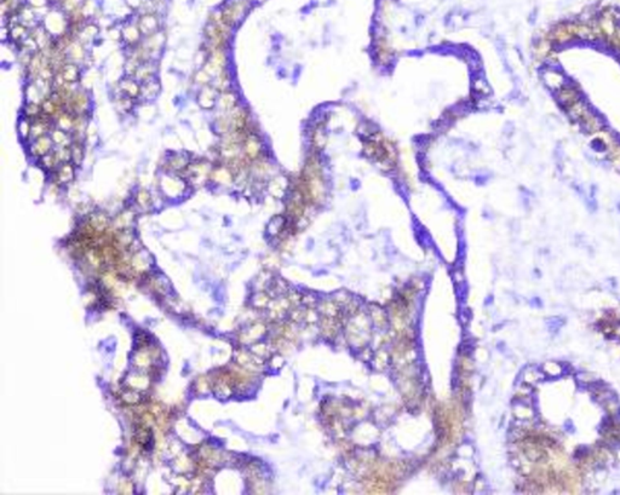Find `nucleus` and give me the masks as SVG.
Returning <instances> with one entry per match:
<instances>
[{"label":"nucleus","instance_id":"obj_17","mask_svg":"<svg viewBox=\"0 0 620 495\" xmlns=\"http://www.w3.org/2000/svg\"><path fill=\"white\" fill-rule=\"evenodd\" d=\"M218 103L223 111L229 113L230 110H233L236 105H238V97H236L235 92H233L232 90L220 92L218 97Z\"/></svg>","mask_w":620,"mask_h":495},{"label":"nucleus","instance_id":"obj_18","mask_svg":"<svg viewBox=\"0 0 620 495\" xmlns=\"http://www.w3.org/2000/svg\"><path fill=\"white\" fill-rule=\"evenodd\" d=\"M30 34L31 33L28 32L27 25L18 23L15 24L10 30V32H9V39H11L12 43H15L16 45L20 46L21 44L30 37Z\"/></svg>","mask_w":620,"mask_h":495},{"label":"nucleus","instance_id":"obj_12","mask_svg":"<svg viewBox=\"0 0 620 495\" xmlns=\"http://www.w3.org/2000/svg\"><path fill=\"white\" fill-rule=\"evenodd\" d=\"M119 91L121 95H125L127 97L136 100L140 96V85L132 76H127V78H124L119 82Z\"/></svg>","mask_w":620,"mask_h":495},{"label":"nucleus","instance_id":"obj_22","mask_svg":"<svg viewBox=\"0 0 620 495\" xmlns=\"http://www.w3.org/2000/svg\"><path fill=\"white\" fill-rule=\"evenodd\" d=\"M140 33L146 34V37H149V35H153L156 33V30H158V22H156L155 17H153V16L147 15L143 16L142 18H140L139 24H138Z\"/></svg>","mask_w":620,"mask_h":495},{"label":"nucleus","instance_id":"obj_14","mask_svg":"<svg viewBox=\"0 0 620 495\" xmlns=\"http://www.w3.org/2000/svg\"><path fill=\"white\" fill-rule=\"evenodd\" d=\"M31 37L33 38V40L37 43V45H38V47H39L40 51L49 49L50 45L52 44V41H53L52 38H51V34L46 30H44L43 27L34 28V30L32 31Z\"/></svg>","mask_w":620,"mask_h":495},{"label":"nucleus","instance_id":"obj_16","mask_svg":"<svg viewBox=\"0 0 620 495\" xmlns=\"http://www.w3.org/2000/svg\"><path fill=\"white\" fill-rule=\"evenodd\" d=\"M154 74H155V66L148 61V62L142 63V65L138 67V69L136 70V74L133 78H135L137 81L142 82L143 84V82L153 80V76H154Z\"/></svg>","mask_w":620,"mask_h":495},{"label":"nucleus","instance_id":"obj_9","mask_svg":"<svg viewBox=\"0 0 620 495\" xmlns=\"http://www.w3.org/2000/svg\"><path fill=\"white\" fill-rule=\"evenodd\" d=\"M552 43H554V45H567V44H571L572 41L575 40V38L573 37V34L571 33L570 30H568V25L567 23L563 24H557L554 30L551 31V39Z\"/></svg>","mask_w":620,"mask_h":495},{"label":"nucleus","instance_id":"obj_37","mask_svg":"<svg viewBox=\"0 0 620 495\" xmlns=\"http://www.w3.org/2000/svg\"><path fill=\"white\" fill-rule=\"evenodd\" d=\"M593 376L594 375L589 374V373H580V374L578 375V379L581 380L583 383H585V384H590V383H593L594 380H596V379H594Z\"/></svg>","mask_w":620,"mask_h":495},{"label":"nucleus","instance_id":"obj_24","mask_svg":"<svg viewBox=\"0 0 620 495\" xmlns=\"http://www.w3.org/2000/svg\"><path fill=\"white\" fill-rule=\"evenodd\" d=\"M190 162L188 160V158H185L184 155H175L172 156V158L168 159L167 161V166L170 167L171 171L174 172H178V173H182L185 168L188 167V165H189Z\"/></svg>","mask_w":620,"mask_h":495},{"label":"nucleus","instance_id":"obj_8","mask_svg":"<svg viewBox=\"0 0 620 495\" xmlns=\"http://www.w3.org/2000/svg\"><path fill=\"white\" fill-rule=\"evenodd\" d=\"M217 101H218V91L215 86L212 88V86L205 85L198 95V103L203 109H212Z\"/></svg>","mask_w":620,"mask_h":495},{"label":"nucleus","instance_id":"obj_19","mask_svg":"<svg viewBox=\"0 0 620 495\" xmlns=\"http://www.w3.org/2000/svg\"><path fill=\"white\" fill-rule=\"evenodd\" d=\"M74 120H75L74 114L65 110V111H62L59 117L55 118V127L70 133L73 130V126H74Z\"/></svg>","mask_w":620,"mask_h":495},{"label":"nucleus","instance_id":"obj_23","mask_svg":"<svg viewBox=\"0 0 620 495\" xmlns=\"http://www.w3.org/2000/svg\"><path fill=\"white\" fill-rule=\"evenodd\" d=\"M159 92H160V85H159L158 81H155L154 79H153V80L150 81L143 82L142 86H140L139 97L146 98V100H152Z\"/></svg>","mask_w":620,"mask_h":495},{"label":"nucleus","instance_id":"obj_6","mask_svg":"<svg viewBox=\"0 0 620 495\" xmlns=\"http://www.w3.org/2000/svg\"><path fill=\"white\" fill-rule=\"evenodd\" d=\"M28 148H30V155L32 158L38 159L39 160L40 158H43L44 155L49 154L55 148V144H53L52 139H51L50 135L39 137V138H35L32 139L30 142V145H28Z\"/></svg>","mask_w":620,"mask_h":495},{"label":"nucleus","instance_id":"obj_4","mask_svg":"<svg viewBox=\"0 0 620 495\" xmlns=\"http://www.w3.org/2000/svg\"><path fill=\"white\" fill-rule=\"evenodd\" d=\"M75 167L76 166L72 161L60 164L59 167L52 173H50V181L60 187H65V185L72 183L75 178Z\"/></svg>","mask_w":620,"mask_h":495},{"label":"nucleus","instance_id":"obj_10","mask_svg":"<svg viewBox=\"0 0 620 495\" xmlns=\"http://www.w3.org/2000/svg\"><path fill=\"white\" fill-rule=\"evenodd\" d=\"M580 126L587 133H596L603 130V120L599 114L590 110L580 121Z\"/></svg>","mask_w":620,"mask_h":495},{"label":"nucleus","instance_id":"obj_15","mask_svg":"<svg viewBox=\"0 0 620 495\" xmlns=\"http://www.w3.org/2000/svg\"><path fill=\"white\" fill-rule=\"evenodd\" d=\"M86 57V51L84 47V44L81 43L80 40L75 39L73 41L72 44H70V46L67 49V59H68V62H82V61L85 60Z\"/></svg>","mask_w":620,"mask_h":495},{"label":"nucleus","instance_id":"obj_33","mask_svg":"<svg viewBox=\"0 0 620 495\" xmlns=\"http://www.w3.org/2000/svg\"><path fill=\"white\" fill-rule=\"evenodd\" d=\"M53 154L56 155L57 160H59L60 164L72 161L70 145L69 147H55V148H53Z\"/></svg>","mask_w":620,"mask_h":495},{"label":"nucleus","instance_id":"obj_13","mask_svg":"<svg viewBox=\"0 0 620 495\" xmlns=\"http://www.w3.org/2000/svg\"><path fill=\"white\" fill-rule=\"evenodd\" d=\"M590 110L591 109H590L589 104H587L584 100L577 101L575 103L572 104L571 107H568L567 109H566L568 117H570V119L572 121H575V123H580L581 119H583V118L585 117Z\"/></svg>","mask_w":620,"mask_h":495},{"label":"nucleus","instance_id":"obj_20","mask_svg":"<svg viewBox=\"0 0 620 495\" xmlns=\"http://www.w3.org/2000/svg\"><path fill=\"white\" fill-rule=\"evenodd\" d=\"M49 135L51 137V139H52L55 147H69L73 142L72 135H70L69 132H66V131L57 129V127H53Z\"/></svg>","mask_w":620,"mask_h":495},{"label":"nucleus","instance_id":"obj_3","mask_svg":"<svg viewBox=\"0 0 620 495\" xmlns=\"http://www.w3.org/2000/svg\"><path fill=\"white\" fill-rule=\"evenodd\" d=\"M542 79L545 86L550 89L551 91H558L561 88H563L566 84H568L567 78L563 74V72L558 70L555 67H546L542 72Z\"/></svg>","mask_w":620,"mask_h":495},{"label":"nucleus","instance_id":"obj_27","mask_svg":"<svg viewBox=\"0 0 620 495\" xmlns=\"http://www.w3.org/2000/svg\"><path fill=\"white\" fill-rule=\"evenodd\" d=\"M554 46V43L551 40H540L538 45L536 46V56L538 57V60L548 59L554 51L552 50Z\"/></svg>","mask_w":620,"mask_h":495},{"label":"nucleus","instance_id":"obj_21","mask_svg":"<svg viewBox=\"0 0 620 495\" xmlns=\"http://www.w3.org/2000/svg\"><path fill=\"white\" fill-rule=\"evenodd\" d=\"M140 30L139 27H137V25H127L126 28H124L123 31V39L125 40V43L127 45L130 46H136L138 45L139 41H140Z\"/></svg>","mask_w":620,"mask_h":495},{"label":"nucleus","instance_id":"obj_34","mask_svg":"<svg viewBox=\"0 0 620 495\" xmlns=\"http://www.w3.org/2000/svg\"><path fill=\"white\" fill-rule=\"evenodd\" d=\"M543 370L546 373V374L552 375V376H557L562 374V366L558 365V363L556 362H546L544 366H543Z\"/></svg>","mask_w":620,"mask_h":495},{"label":"nucleus","instance_id":"obj_25","mask_svg":"<svg viewBox=\"0 0 620 495\" xmlns=\"http://www.w3.org/2000/svg\"><path fill=\"white\" fill-rule=\"evenodd\" d=\"M38 164L40 165V167L43 168V170H45L49 172V173H52L53 171L56 170L57 167H59L60 162L57 160L56 155L53 154V150L49 154L44 155L43 158H40L39 160H38Z\"/></svg>","mask_w":620,"mask_h":495},{"label":"nucleus","instance_id":"obj_28","mask_svg":"<svg viewBox=\"0 0 620 495\" xmlns=\"http://www.w3.org/2000/svg\"><path fill=\"white\" fill-rule=\"evenodd\" d=\"M133 104H135V100L127 97L125 95L120 94L119 97L115 98V108L119 113H129V111L132 110Z\"/></svg>","mask_w":620,"mask_h":495},{"label":"nucleus","instance_id":"obj_31","mask_svg":"<svg viewBox=\"0 0 620 495\" xmlns=\"http://www.w3.org/2000/svg\"><path fill=\"white\" fill-rule=\"evenodd\" d=\"M215 88L218 92H226L230 90V76L227 68L222 70L218 75H216Z\"/></svg>","mask_w":620,"mask_h":495},{"label":"nucleus","instance_id":"obj_30","mask_svg":"<svg viewBox=\"0 0 620 495\" xmlns=\"http://www.w3.org/2000/svg\"><path fill=\"white\" fill-rule=\"evenodd\" d=\"M18 135L23 142H30L32 136V120L28 118L22 117L18 123Z\"/></svg>","mask_w":620,"mask_h":495},{"label":"nucleus","instance_id":"obj_11","mask_svg":"<svg viewBox=\"0 0 620 495\" xmlns=\"http://www.w3.org/2000/svg\"><path fill=\"white\" fill-rule=\"evenodd\" d=\"M80 67L78 66V63L74 62H67L65 66L62 67V69L60 70L59 73H56V74H59L61 78L63 79V81L68 82V84H76V82L79 81V79H80Z\"/></svg>","mask_w":620,"mask_h":495},{"label":"nucleus","instance_id":"obj_7","mask_svg":"<svg viewBox=\"0 0 620 495\" xmlns=\"http://www.w3.org/2000/svg\"><path fill=\"white\" fill-rule=\"evenodd\" d=\"M210 180L212 181L213 183H216L217 185H220V187H229V185H232L233 183H234L235 176L228 166L220 162L218 166L212 167V171H211V174H210Z\"/></svg>","mask_w":620,"mask_h":495},{"label":"nucleus","instance_id":"obj_5","mask_svg":"<svg viewBox=\"0 0 620 495\" xmlns=\"http://www.w3.org/2000/svg\"><path fill=\"white\" fill-rule=\"evenodd\" d=\"M555 97L556 101L558 102V104L567 109L568 107H571L575 102L581 100V92L574 84L568 82L563 88H561L560 90L555 92Z\"/></svg>","mask_w":620,"mask_h":495},{"label":"nucleus","instance_id":"obj_2","mask_svg":"<svg viewBox=\"0 0 620 495\" xmlns=\"http://www.w3.org/2000/svg\"><path fill=\"white\" fill-rule=\"evenodd\" d=\"M91 97L88 94V91L82 90V89H76L69 101L67 102L66 110L69 113L74 114V115H88V111L90 110Z\"/></svg>","mask_w":620,"mask_h":495},{"label":"nucleus","instance_id":"obj_35","mask_svg":"<svg viewBox=\"0 0 620 495\" xmlns=\"http://www.w3.org/2000/svg\"><path fill=\"white\" fill-rule=\"evenodd\" d=\"M210 76L211 75L209 74V73H206L205 70L201 69V70H199V72H196L195 78L194 79H195V81L198 82V84H201V85L205 86L210 82Z\"/></svg>","mask_w":620,"mask_h":495},{"label":"nucleus","instance_id":"obj_1","mask_svg":"<svg viewBox=\"0 0 620 495\" xmlns=\"http://www.w3.org/2000/svg\"><path fill=\"white\" fill-rule=\"evenodd\" d=\"M211 171H212V167H211L209 162L196 161L194 162V164L190 162V164L188 165V167L185 168L181 174L183 176V180L187 182L188 184L199 187V185L205 183V181L210 180Z\"/></svg>","mask_w":620,"mask_h":495},{"label":"nucleus","instance_id":"obj_36","mask_svg":"<svg viewBox=\"0 0 620 495\" xmlns=\"http://www.w3.org/2000/svg\"><path fill=\"white\" fill-rule=\"evenodd\" d=\"M608 40L610 41V45L614 47L615 50L620 51V24H618V27H616L614 35Z\"/></svg>","mask_w":620,"mask_h":495},{"label":"nucleus","instance_id":"obj_26","mask_svg":"<svg viewBox=\"0 0 620 495\" xmlns=\"http://www.w3.org/2000/svg\"><path fill=\"white\" fill-rule=\"evenodd\" d=\"M70 153H72L73 164L75 166H80L85 156L84 142H74V140H73L72 144H70Z\"/></svg>","mask_w":620,"mask_h":495},{"label":"nucleus","instance_id":"obj_29","mask_svg":"<svg viewBox=\"0 0 620 495\" xmlns=\"http://www.w3.org/2000/svg\"><path fill=\"white\" fill-rule=\"evenodd\" d=\"M41 114H43V108H41V104L25 102L23 109H22V117H25V118H28V119L34 120V119H37L38 117H40Z\"/></svg>","mask_w":620,"mask_h":495},{"label":"nucleus","instance_id":"obj_32","mask_svg":"<svg viewBox=\"0 0 620 495\" xmlns=\"http://www.w3.org/2000/svg\"><path fill=\"white\" fill-rule=\"evenodd\" d=\"M135 203L140 209H149L153 203L152 195H150L149 191L147 189H139L137 191L135 195Z\"/></svg>","mask_w":620,"mask_h":495}]
</instances>
